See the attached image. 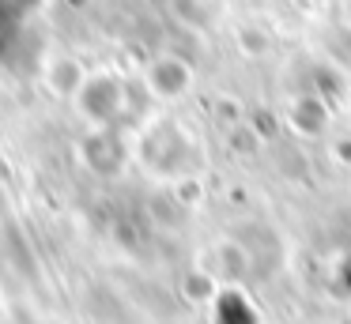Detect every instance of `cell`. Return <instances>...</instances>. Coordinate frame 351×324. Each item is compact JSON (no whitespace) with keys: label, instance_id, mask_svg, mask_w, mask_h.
<instances>
[{"label":"cell","instance_id":"6da1fadb","mask_svg":"<svg viewBox=\"0 0 351 324\" xmlns=\"http://www.w3.org/2000/svg\"><path fill=\"white\" fill-rule=\"evenodd\" d=\"M76 110L87 117V125L95 128H110L114 121H121L125 113V83L110 72H87L84 87L76 90Z\"/></svg>","mask_w":351,"mask_h":324},{"label":"cell","instance_id":"7a4b0ae2","mask_svg":"<svg viewBox=\"0 0 351 324\" xmlns=\"http://www.w3.org/2000/svg\"><path fill=\"white\" fill-rule=\"evenodd\" d=\"M144 83H147V90H152L155 98L178 102V98H185L189 87H193V68L185 64L182 57H174V53H162V57H155L152 64H147Z\"/></svg>","mask_w":351,"mask_h":324}]
</instances>
